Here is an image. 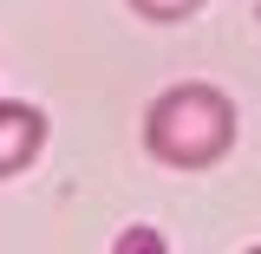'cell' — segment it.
I'll return each mask as SVG.
<instances>
[{"label": "cell", "instance_id": "cell-1", "mask_svg": "<svg viewBox=\"0 0 261 254\" xmlns=\"http://www.w3.org/2000/svg\"><path fill=\"white\" fill-rule=\"evenodd\" d=\"M235 137H242V118H235V98L222 85L183 78V85H163L144 104V150L163 170H183V176L216 170L235 150Z\"/></svg>", "mask_w": 261, "mask_h": 254}, {"label": "cell", "instance_id": "cell-2", "mask_svg": "<svg viewBox=\"0 0 261 254\" xmlns=\"http://www.w3.org/2000/svg\"><path fill=\"white\" fill-rule=\"evenodd\" d=\"M39 150H46V111L27 98H0V183L33 170Z\"/></svg>", "mask_w": 261, "mask_h": 254}, {"label": "cell", "instance_id": "cell-3", "mask_svg": "<svg viewBox=\"0 0 261 254\" xmlns=\"http://www.w3.org/2000/svg\"><path fill=\"white\" fill-rule=\"evenodd\" d=\"M137 20H150V26H176V20H190L202 13V0H124Z\"/></svg>", "mask_w": 261, "mask_h": 254}, {"label": "cell", "instance_id": "cell-4", "mask_svg": "<svg viewBox=\"0 0 261 254\" xmlns=\"http://www.w3.org/2000/svg\"><path fill=\"white\" fill-rule=\"evenodd\" d=\"M111 248H118V254H163V235H150V228H137V235H118Z\"/></svg>", "mask_w": 261, "mask_h": 254}]
</instances>
